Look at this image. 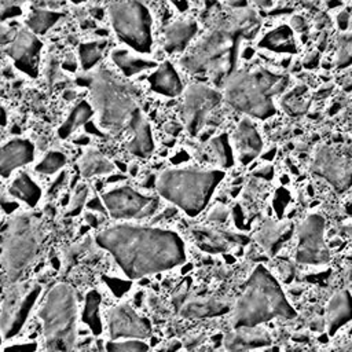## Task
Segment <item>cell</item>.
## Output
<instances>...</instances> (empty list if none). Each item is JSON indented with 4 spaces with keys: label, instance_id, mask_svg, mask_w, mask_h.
I'll return each instance as SVG.
<instances>
[{
    "label": "cell",
    "instance_id": "obj_48",
    "mask_svg": "<svg viewBox=\"0 0 352 352\" xmlns=\"http://www.w3.org/2000/svg\"><path fill=\"white\" fill-rule=\"evenodd\" d=\"M272 173H274V169H272V166H270V165H267V166H264V168H261V169H258V170L256 172L257 176L265 177V179H271Z\"/></svg>",
    "mask_w": 352,
    "mask_h": 352
},
{
    "label": "cell",
    "instance_id": "obj_49",
    "mask_svg": "<svg viewBox=\"0 0 352 352\" xmlns=\"http://www.w3.org/2000/svg\"><path fill=\"white\" fill-rule=\"evenodd\" d=\"M7 124V113L4 110V107L0 104V125L4 126Z\"/></svg>",
    "mask_w": 352,
    "mask_h": 352
},
{
    "label": "cell",
    "instance_id": "obj_41",
    "mask_svg": "<svg viewBox=\"0 0 352 352\" xmlns=\"http://www.w3.org/2000/svg\"><path fill=\"white\" fill-rule=\"evenodd\" d=\"M227 216H228V213L224 208H214L209 213V220L213 221L214 224H221V223L227 221Z\"/></svg>",
    "mask_w": 352,
    "mask_h": 352
},
{
    "label": "cell",
    "instance_id": "obj_10",
    "mask_svg": "<svg viewBox=\"0 0 352 352\" xmlns=\"http://www.w3.org/2000/svg\"><path fill=\"white\" fill-rule=\"evenodd\" d=\"M40 293V285L28 282L15 285L6 293L0 309V331L3 337L11 338L19 333Z\"/></svg>",
    "mask_w": 352,
    "mask_h": 352
},
{
    "label": "cell",
    "instance_id": "obj_40",
    "mask_svg": "<svg viewBox=\"0 0 352 352\" xmlns=\"http://www.w3.org/2000/svg\"><path fill=\"white\" fill-rule=\"evenodd\" d=\"M287 99H289L290 102H289V103H285V107H286V110L290 111L292 114L304 113L305 109L308 107V102L302 99V95H301V94L293 92Z\"/></svg>",
    "mask_w": 352,
    "mask_h": 352
},
{
    "label": "cell",
    "instance_id": "obj_31",
    "mask_svg": "<svg viewBox=\"0 0 352 352\" xmlns=\"http://www.w3.org/2000/svg\"><path fill=\"white\" fill-rule=\"evenodd\" d=\"M113 170L114 165L96 150H88L80 160V172L85 177L109 175Z\"/></svg>",
    "mask_w": 352,
    "mask_h": 352
},
{
    "label": "cell",
    "instance_id": "obj_26",
    "mask_svg": "<svg viewBox=\"0 0 352 352\" xmlns=\"http://www.w3.org/2000/svg\"><path fill=\"white\" fill-rule=\"evenodd\" d=\"M230 305L214 297L194 298L182 305L180 315L184 318H212L228 312Z\"/></svg>",
    "mask_w": 352,
    "mask_h": 352
},
{
    "label": "cell",
    "instance_id": "obj_14",
    "mask_svg": "<svg viewBox=\"0 0 352 352\" xmlns=\"http://www.w3.org/2000/svg\"><path fill=\"white\" fill-rule=\"evenodd\" d=\"M311 169L340 192L352 186V160L329 146H319L315 150Z\"/></svg>",
    "mask_w": 352,
    "mask_h": 352
},
{
    "label": "cell",
    "instance_id": "obj_36",
    "mask_svg": "<svg viewBox=\"0 0 352 352\" xmlns=\"http://www.w3.org/2000/svg\"><path fill=\"white\" fill-rule=\"evenodd\" d=\"M66 164V157L60 151H48L45 157L36 165V170L38 173L52 175L58 172Z\"/></svg>",
    "mask_w": 352,
    "mask_h": 352
},
{
    "label": "cell",
    "instance_id": "obj_37",
    "mask_svg": "<svg viewBox=\"0 0 352 352\" xmlns=\"http://www.w3.org/2000/svg\"><path fill=\"white\" fill-rule=\"evenodd\" d=\"M106 352H148V345L142 340L109 341Z\"/></svg>",
    "mask_w": 352,
    "mask_h": 352
},
{
    "label": "cell",
    "instance_id": "obj_2",
    "mask_svg": "<svg viewBox=\"0 0 352 352\" xmlns=\"http://www.w3.org/2000/svg\"><path fill=\"white\" fill-rule=\"evenodd\" d=\"M238 12L213 28L180 63L195 76L216 81H226L232 74L236 45L242 37H248L257 26L253 11Z\"/></svg>",
    "mask_w": 352,
    "mask_h": 352
},
{
    "label": "cell",
    "instance_id": "obj_38",
    "mask_svg": "<svg viewBox=\"0 0 352 352\" xmlns=\"http://www.w3.org/2000/svg\"><path fill=\"white\" fill-rule=\"evenodd\" d=\"M87 197H88V188L87 186H80V188H77L76 194L73 195L70 205H69V210H67V216H76L81 212V208L85 205L87 202Z\"/></svg>",
    "mask_w": 352,
    "mask_h": 352
},
{
    "label": "cell",
    "instance_id": "obj_34",
    "mask_svg": "<svg viewBox=\"0 0 352 352\" xmlns=\"http://www.w3.org/2000/svg\"><path fill=\"white\" fill-rule=\"evenodd\" d=\"M209 148L214 161L221 168H230L234 165V151L226 133L213 138L209 143Z\"/></svg>",
    "mask_w": 352,
    "mask_h": 352
},
{
    "label": "cell",
    "instance_id": "obj_35",
    "mask_svg": "<svg viewBox=\"0 0 352 352\" xmlns=\"http://www.w3.org/2000/svg\"><path fill=\"white\" fill-rule=\"evenodd\" d=\"M104 48V43H82L78 47V56H80V63L84 70L92 69L102 58V52Z\"/></svg>",
    "mask_w": 352,
    "mask_h": 352
},
{
    "label": "cell",
    "instance_id": "obj_32",
    "mask_svg": "<svg viewBox=\"0 0 352 352\" xmlns=\"http://www.w3.org/2000/svg\"><path fill=\"white\" fill-rule=\"evenodd\" d=\"M99 307H100V294L96 290L88 292L85 296L81 319L96 336L102 333V320L99 315Z\"/></svg>",
    "mask_w": 352,
    "mask_h": 352
},
{
    "label": "cell",
    "instance_id": "obj_12",
    "mask_svg": "<svg viewBox=\"0 0 352 352\" xmlns=\"http://www.w3.org/2000/svg\"><path fill=\"white\" fill-rule=\"evenodd\" d=\"M223 95L208 85H190L183 94L182 116L187 132L192 136L198 135L206 124L212 111L220 104Z\"/></svg>",
    "mask_w": 352,
    "mask_h": 352
},
{
    "label": "cell",
    "instance_id": "obj_42",
    "mask_svg": "<svg viewBox=\"0 0 352 352\" xmlns=\"http://www.w3.org/2000/svg\"><path fill=\"white\" fill-rule=\"evenodd\" d=\"M15 33H12V30L4 25H0V45L1 44H10L11 40L14 38Z\"/></svg>",
    "mask_w": 352,
    "mask_h": 352
},
{
    "label": "cell",
    "instance_id": "obj_20",
    "mask_svg": "<svg viewBox=\"0 0 352 352\" xmlns=\"http://www.w3.org/2000/svg\"><path fill=\"white\" fill-rule=\"evenodd\" d=\"M352 320V293L336 292L326 307V326L329 336H334L342 326Z\"/></svg>",
    "mask_w": 352,
    "mask_h": 352
},
{
    "label": "cell",
    "instance_id": "obj_13",
    "mask_svg": "<svg viewBox=\"0 0 352 352\" xmlns=\"http://www.w3.org/2000/svg\"><path fill=\"white\" fill-rule=\"evenodd\" d=\"M324 220L320 214H309L298 226V242L296 261L300 264L319 265L329 261V250L324 242Z\"/></svg>",
    "mask_w": 352,
    "mask_h": 352
},
{
    "label": "cell",
    "instance_id": "obj_23",
    "mask_svg": "<svg viewBox=\"0 0 352 352\" xmlns=\"http://www.w3.org/2000/svg\"><path fill=\"white\" fill-rule=\"evenodd\" d=\"M293 226L287 221L265 220L256 232V241L270 254H276L282 245L290 238Z\"/></svg>",
    "mask_w": 352,
    "mask_h": 352
},
{
    "label": "cell",
    "instance_id": "obj_46",
    "mask_svg": "<svg viewBox=\"0 0 352 352\" xmlns=\"http://www.w3.org/2000/svg\"><path fill=\"white\" fill-rule=\"evenodd\" d=\"M21 14V8L16 7V6H12V7H8L4 10V12L1 14V18H10V16H15V15H19Z\"/></svg>",
    "mask_w": 352,
    "mask_h": 352
},
{
    "label": "cell",
    "instance_id": "obj_28",
    "mask_svg": "<svg viewBox=\"0 0 352 352\" xmlns=\"http://www.w3.org/2000/svg\"><path fill=\"white\" fill-rule=\"evenodd\" d=\"M111 59L114 65L122 72L125 77H132L135 74H139L142 72L150 70L157 66V63L151 59H146L142 56H136L131 54L126 50L122 48H116L111 52Z\"/></svg>",
    "mask_w": 352,
    "mask_h": 352
},
{
    "label": "cell",
    "instance_id": "obj_7",
    "mask_svg": "<svg viewBox=\"0 0 352 352\" xmlns=\"http://www.w3.org/2000/svg\"><path fill=\"white\" fill-rule=\"evenodd\" d=\"M47 352H73L77 330V301L72 286L58 283L38 309Z\"/></svg>",
    "mask_w": 352,
    "mask_h": 352
},
{
    "label": "cell",
    "instance_id": "obj_33",
    "mask_svg": "<svg viewBox=\"0 0 352 352\" xmlns=\"http://www.w3.org/2000/svg\"><path fill=\"white\" fill-rule=\"evenodd\" d=\"M62 16L60 12L58 11H51V10H33L26 19V26L28 30H30L33 34H44L48 29H51Z\"/></svg>",
    "mask_w": 352,
    "mask_h": 352
},
{
    "label": "cell",
    "instance_id": "obj_21",
    "mask_svg": "<svg viewBox=\"0 0 352 352\" xmlns=\"http://www.w3.org/2000/svg\"><path fill=\"white\" fill-rule=\"evenodd\" d=\"M128 129L132 133V138L126 144L128 151L136 157H148L154 150V139L150 124L140 110L133 116Z\"/></svg>",
    "mask_w": 352,
    "mask_h": 352
},
{
    "label": "cell",
    "instance_id": "obj_27",
    "mask_svg": "<svg viewBox=\"0 0 352 352\" xmlns=\"http://www.w3.org/2000/svg\"><path fill=\"white\" fill-rule=\"evenodd\" d=\"M258 44L261 48H265L278 54H294L297 51L293 30L286 25H282L270 30L260 40Z\"/></svg>",
    "mask_w": 352,
    "mask_h": 352
},
{
    "label": "cell",
    "instance_id": "obj_52",
    "mask_svg": "<svg viewBox=\"0 0 352 352\" xmlns=\"http://www.w3.org/2000/svg\"><path fill=\"white\" fill-rule=\"evenodd\" d=\"M0 257H1V248H0Z\"/></svg>",
    "mask_w": 352,
    "mask_h": 352
},
{
    "label": "cell",
    "instance_id": "obj_9",
    "mask_svg": "<svg viewBox=\"0 0 352 352\" xmlns=\"http://www.w3.org/2000/svg\"><path fill=\"white\" fill-rule=\"evenodd\" d=\"M109 15L117 37L140 54H148L153 47V21L148 8L140 1H114Z\"/></svg>",
    "mask_w": 352,
    "mask_h": 352
},
{
    "label": "cell",
    "instance_id": "obj_54",
    "mask_svg": "<svg viewBox=\"0 0 352 352\" xmlns=\"http://www.w3.org/2000/svg\"><path fill=\"white\" fill-rule=\"evenodd\" d=\"M351 293H352V292H351Z\"/></svg>",
    "mask_w": 352,
    "mask_h": 352
},
{
    "label": "cell",
    "instance_id": "obj_39",
    "mask_svg": "<svg viewBox=\"0 0 352 352\" xmlns=\"http://www.w3.org/2000/svg\"><path fill=\"white\" fill-rule=\"evenodd\" d=\"M337 63L340 67H344L352 63V34L345 37V41H341V48L338 51Z\"/></svg>",
    "mask_w": 352,
    "mask_h": 352
},
{
    "label": "cell",
    "instance_id": "obj_1",
    "mask_svg": "<svg viewBox=\"0 0 352 352\" xmlns=\"http://www.w3.org/2000/svg\"><path fill=\"white\" fill-rule=\"evenodd\" d=\"M96 243L131 279L168 271L186 261L184 242L170 230L120 223L102 230Z\"/></svg>",
    "mask_w": 352,
    "mask_h": 352
},
{
    "label": "cell",
    "instance_id": "obj_44",
    "mask_svg": "<svg viewBox=\"0 0 352 352\" xmlns=\"http://www.w3.org/2000/svg\"><path fill=\"white\" fill-rule=\"evenodd\" d=\"M65 179H66V173L65 172H62L56 179H55V182L51 184V187H50V190H48V192L51 194V195H55L59 190H60V187L63 186V183H65Z\"/></svg>",
    "mask_w": 352,
    "mask_h": 352
},
{
    "label": "cell",
    "instance_id": "obj_11",
    "mask_svg": "<svg viewBox=\"0 0 352 352\" xmlns=\"http://www.w3.org/2000/svg\"><path fill=\"white\" fill-rule=\"evenodd\" d=\"M103 205L116 220H143L154 216L160 208L157 197L143 195L129 186L111 188L102 195Z\"/></svg>",
    "mask_w": 352,
    "mask_h": 352
},
{
    "label": "cell",
    "instance_id": "obj_51",
    "mask_svg": "<svg viewBox=\"0 0 352 352\" xmlns=\"http://www.w3.org/2000/svg\"><path fill=\"white\" fill-rule=\"evenodd\" d=\"M345 231H346V234L352 238V226H346V227H345Z\"/></svg>",
    "mask_w": 352,
    "mask_h": 352
},
{
    "label": "cell",
    "instance_id": "obj_6",
    "mask_svg": "<svg viewBox=\"0 0 352 352\" xmlns=\"http://www.w3.org/2000/svg\"><path fill=\"white\" fill-rule=\"evenodd\" d=\"M223 177L224 172L220 169L175 168L164 170L155 187L162 198L192 217L206 208Z\"/></svg>",
    "mask_w": 352,
    "mask_h": 352
},
{
    "label": "cell",
    "instance_id": "obj_43",
    "mask_svg": "<svg viewBox=\"0 0 352 352\" xmlns=\"http://www.w3.org/2000/svg\"><path fill=\"white\" fill-rule=\"evenodd\" d=\"M87 208L89 210H95V212H100V213H104L106 212V208L103 205V201H100L98 197H94L91 198L88 202H87Z\"/></svg>",
    "mask_w": 352,
    "mask_h": 352
},
{
    "label": "cell",
    "instance_id": "obj_17",
    "mask_svg": "<svg viewBox=\"0 0 352 352\" xmlns=\"http://www.w3.org/2000/svg\"><path fill=\"white\" fill-rule=\"evenodd\" d=\"M195 243L208 253H223L228 252L239 243L248 241L246 236L241 234H234L231 231L217 230L213 227H199L192 230Z\"/></svg>",
    "mask_w": 352,
    "mask_h": 352
},
{
    "label": "cell",
    "instance_id": "obj_45",
    "mask_svg": "<svg viewBox=\"0 0 352 352\" xmlns=\"http://www.w3.org/2000/svg\"><path fill=\"white\" fill-rule=\"evenodd\" d=\"M319 63V56L318 54H311L305 60H304V66L311 69V67H316Z\"/></svg>",
    "mask_w": 352,
    "mask_h": 352
},
{
    "label": "cell",
    "instance_id": "obj_47",
    "mask_svg": "<svg viewBox=\"0 0 352 352\" xmlns=\"http://www.w3.org/2000/svg\"><path fill=\"white\" fill-rule=\"evenodd\" d=\"M348 12L346 11H342V12H340L338 14V16H337V22H338V26L341 28V29H346V26H348V21H349V18H348Z\"/></svg>",
    "mask_w": 352,
    "mask_h": 352
},
{
    "label": "cell",
    "instance_id": "obj_3",
    "mask_svg": "<svg viewBox=\"0 0 352 352\" xmlns=\"http://www.w3.org/2000/svg\"><path fill=\"white\" fill-rule=\"evenodd\" d=\"M294 316L296 311L279 282L264 265H257L235 304L231 326L234 329H250L275 318L292 319Z\"/></svg>",
    "mask_w": 352,
    "mask_h": 352
},
{
    "label": "cell",
    "instance_id": "obj_18",
    "mask_svg": "<svg viewBox=\"0 0 352 352\" xmlns=\"http://www.w3.org/2000/svg\"><path fill=\"white\" fill-rule=\"evenodd\" d=\"M232 143L238 160L245 165L252 162L261 153L263 148L261 136L256 125L249 118H243L239 121L232 135Z\"/></svg>",
    "mask_w": 352,
    "mask_h": 352
},
{
    "label": "cell",
    "instance_id": "obj_19",
    "mask_svg": "<svg viewBox=\"0 0 352 352\" xmlns=\"http://www.w3.org/2000/svg\"><path fill=\"white\" fill-rule=\"evenodd\" d=\"M34 146L28 139H12L0 146V176L8 177L15 169L32 162Z\"/></svg>",
    "mask_w": 352,
    "mask_h": 352
},
{
    "label": "cell",
    "instance_id": "obj_8",
    "mask_svg": "<svg viewBox=\"0 0 352 352\" xmlns=\"http://www.w3.org/2000/svg\"><path fill=\"white\" fill-rule=\"evenodd\" d=\"M43 241L40 219L33 213L12 217L4 232L1 264L11 282H16L33 264Z\"/></svg>",
    "mask_w": 352,
    "mask_h": 352
},
{
    "label": "cell",
    "instance_id": "obj_22",
    "mask_svg": "<svg viewBox=\"0 0 352 352\" xmlns=\"http://www.w3.org/2000/svg\"><path fill=\"white\" fill-rule=\"evenodd\" d=\"M271 344V338L267 331L258 327L250 329H234L224 338V346L228 352H246L249 349L267 346Z\"/></svg>",
    "mask_w": 352,
    "mask_h": 352
},
{
    "label": "cell",
    "instance_id": "obj_16",
    "mask_svg": "<svg viewBox=\"0 0 352 352\" xmlns=\"http://www.w3.org/2000/svg\"><path fill=\"white\" fill-rule=\"evenodd\" d=\"M43 43L40 38L28 29H22L15 33L14 38L8 44L7 54L14 60L16 69L36 78L38 76V62Z\"/></svg>",
    "mask_w": 352,
    "mask_h": 352
},
{
    "label": "cell",
    "instance_id": "obj_24",
    "mask_svg": "<svg viewBox=\"0 0 352 352\" xmlns=\"http://www.w3.org/2000/svg\"><path fill=\"white\" fill-rule=\"evenodd\" d=\"M198 32V25L191 19L175 21L164 32V47L169 54L183 52Z\"/></svg>",
    "mask_w": 352,
    "mask_h": 352
},
{
    "label": "cell",
    "instance_id": "obj_5",
    "mask_svg": "<svg viewBox=\"0 0 352 352\" xmlns=\"http://www.w3.org/2000/svg\"><path fill=\"white\" fill-rule=\"evenodd\" d=\"M77 82L89 88L92 104L98 111V121L103 129L114 133L128 129L133 116L140 110L131 85L104 67Z\"/></svg>",
    "mask_w": 352,
    "mask_h": 352
},
{
    "label": "cell",
    "instance_id": "obj_29",
    "mask_svg": "<svg viewBox=\"0 0 352 352\" xmlns=\"http://www.w3.org/2000/svg\"><path fill=\"white\" fill-rule=\"evenodd\" d=\"M8 192L11 197L25 202L28 206L34 208L40 198H41V188L38 184L28 175V173H19L10 184Z\"/></svg>",
    "mask_w": 352,
    "mask_h": 352
},
{
    "label": "cell",
    "instance_id": "obj_53",
    "mask_svg": "<svg viewBox=\"0 0 352 352\" xmlns=\"http://www.w3.org/2000/svg\"><path fill=\"white\" fill-rule=\"evenodd\" d=\"M0 342H1V336H0Z\"/></svg>",
    "mask_w": 352,
    "mask_h": 352
},
{
    "label": "cell",
    "instance_id": "obj_30",
    "mask_svg": "<svg viewBox=\"0 0 352 352\" xmlns=\"http://www.w3.org/2000/svg\"><path fill=\"white\" fill-rule=\"evenodd\" d=\"M94 116V107L87 100H81L77 103V106L70 111L67 118L63 121V124L58 129V135L60 139L69 138L76 129L87 124L91 117Z\"/></svg>",
    "mask_w": 352,
    "mask_h": 352
},
{
    "label": "cell",
    "instance_id": "obj_50",
    "mask_svg": "<svg viewBox=\"0 0 352 352\" xmlns=\"http://www.w3.org/2000/svg\"><path fill=\"white\" fill-rule=\"evenodd\" d=\"M74 142H76V143H78V144H87V143L89 142V138H88V136H81V138L76 139Z\"/></svg>",
    "mask_w": 352,
    "mask_h": 352
},
{
    "label": "cell",
    "instance_id": "obj_15",
    "mask_svg": "<svg viewBox=\"0 0 352 352\" xmlns=\"http://www.w3.org/2000/svg\"><path fill=\"white\" fill-rule=\"evenodd\" d=\"M107 329L111 341L144 340L151 334L148 319L140 316L131 305L120 304L107 312Z\"/></svg>",
    "mask_w": 352,
    "mask_h": 352
},
{
    "label": "cell",
    "instance_id": "obj_4",
    "mask_svg": "<svg viewBox=\"0 0 352 352\" xmlns=\"http://www.w3.org/2000/svg\"><path fill=\"white\" fill-rule=\"evenodd\" d=\"M289 85V77L264 67L232 72L224 81V99L235 110L265 120L275 114L274 98Z\"/></svg>",
    "mask_w": 352,
    "mask_h": 352
},
{
    "label": "cell",
    "instance_id": "obj_25",
    "mask_svg": "<svg viewBox=\"0 0 352 352\" xmlns=\"http://www.w3.org/2000/svg\"><path fill=\"white\" fill-rule=\"evenodd\" d=\"M148 82L154 92L164 96L173 98L183 92V81L173 65L169 62L161 63L148 76Z\"/></svg>",
    "mask_w": 352,
    "mask_h": 352
}]
</instances>
